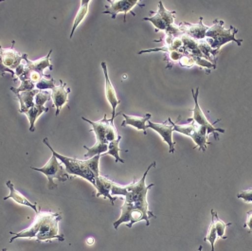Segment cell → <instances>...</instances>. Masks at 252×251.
Listing matches in <instances>:
<instances>
[{"instance_id":"cell-1","label":"cell","mask_w":252,"mask_h":251,"mask_svg":"<svg viewBox=\"0 0 252 251\" xmlns=\"http://www.w3.org/2000/svg\"><path fill=\"white\" fill-rule=\"evenodd\" d=\"M156 166V162L152 163L142 178L134 182L128 186H120L117 183H114L111 188V195H123L125 196V204L122 207V215L119 220L114 222L115 229H118L120 225L126 223L128 227H132L133 225L141 220L146 221V225H150L149 219L151 217H156V215L149 211V205L147 202V192L155 186V184H150L146 186L145 178L148 175L150 169Z\"/></svg>"},{"instance_id":"cell-2","label":"cell","mask_w":252,"mask_h":251,"mask_svg":"<svg viewBox=\"0 0 252 251\" xmlns=\"http://www.w3.org/2000/svg\"><path fill=\"white\" fill-rule=\"evenodd\" d=\"M238 32V30L233 26H230V30L224 29V21L216 19L214 21V25L209 27L206 37L207 42L210 44L211 48L215 52L219 53L220 48L230 41H234L238 46L242 45V40L235 38V34Z\"/></svg>"},{"instance_id":"cell-3","label":"cell","mask_w":252,"mask_h":251,"mask_svg":"<svg viewBox=\"0 0 252 251\" xmlns=\"http://www.w3.org/2000/svg\"><path fill=\"white\" fill-rule=\"evenodd\" d=\"M44 143L51 149L52 152V155H54L58 160H60L62 163L64 165L65 171L68 175L71 176H80L83 177L85 179H87L89 181L93 186H95V182H96V176L91 172V170L89 167L86 165L85 161L83 160H79L77 158H72V157H63L62 155L58 154L57 152L52 149L51 144L49 143L48 138H44Z\"/></svg>"},{"instance_id":"cell-4","label":"cell","mask_w":252,"mask_h":251,"mask_svg":"<svg viewBox=\"0 0 252 251\" xmlns=\"http://www.w3.org/2000/svg\"><path fill=\"white\" fill-rule=\"evenodd\" d=\"M61 219L62 216L60 214L44 212V217L35 237L38 243L53 239H57L59 241L64 240L63 234H59V222L61 221Z\"/></svg>"},{"instance_id":"cell-5","label":"cell","mask_w":252,"mask_h":251,"mask_svg":"<svg viewBox=\"0 0 252 251\" xmlns=\"http://www.w3.org/2000/svg\"><path fill=\"white\" fill-rule=\"evenodd\" d=\"M168 121L174 126V131L190 137L202 152H206L207 145L212 144L211 142H208V130L205 126H198L194 121H191L190 119H188V122L190 124L187 126H178L173 123L170 118Z\"/></svg>"},{"instance_id":"cell-6","label":"cell","mask_w":252,"mask_h":251,"mask_svg":"<svg viewBox=\"0 0 252 251\" xmlns=\"http://www.w3.org/2000/svg\"><path fill=\"white\" fill-rule=\"evenodd\" d=\"M31 169L40 172L48 177L50 189L56 188L54 179H58L60 182H65L66 180H68L70 178L69 175L66 173L65 168L63 167V164L60 163L58 161V158L54 155H52L51 159L44 167H42V168L31 167Z\"/></svg>"},{"instance_id":"cell-7","label":"cell","mask_w":252,"mask_h":251,"mask_svg":"<svg viewBox=\"0 0 252 251\" xmlns=\"http://www.w3.org/2000/svg\"><path fill=\"white\" fill-rule=\"evenodd\" d=\"M109 5L105 6L106 10L102 12V14H111L112 19H115L119 13H123L125 14L124 21L126 22V15L128 13H131L133 16L136 14L133 12V9L136 6L143 7L144 5L139 4L140 0H106Z\"/></svg>"},{"instance_id":"cell-8","label":"cell","mask_w":252,"mask_h":251,"mask_svg":"<svg viewBox=\"0 0 252 251\" xmlns=\"http://www.w3.org/2000/svg\"><path fill=\"white\" fill-rule=\"evenodd\" d=\"M191 95H192V98L194 100V108L192 109L193 116H192V118L190 120L194 121L198 126H205L207 128V130H208V135L209 134H214L215 139L218 140L219 137H218L216 132L225 133V130L224 129H220V128H215V126L209 122V120L207 119L205 114L203 113V111H202V109L200 108V106H199V103H198L199 88H197L195 92H194V90L191 89Z\"/></svg>"},{"instance_id":"cell-9","label":"cell","mask_w":252,"mask_h":251,"mask_svg":"<svg viewBox=\"0 0 252 251\" xmlns=\"http://www.w3.org/2000/svg\"><path fill=\"white\" fill-rule=\"evenodd\" d=\"M147 128H151L154 131H156L159 136L163 138L164 141L169 145V151L171 154L175 153V145L176 142L173 140V132H174V126L167 120L163 124H154L151 121H148Z\"/></svg>"},{"instance_id":"cell-10","label":"cell","mask_w":252,"mask_h":251,"mask_svg":"<svg viewBox=\"0 0 252 251\" xmlns=\"http://www.w3.org/2000/svg\"><path fill=\"white\" fill-rule=\"evenodd\" d=\"M203 17H200L198 24H189L187 22L180 23L178 27L180 31L183 32V34L188 35L189 37L192 38L194 40L200 41L206 38V33L209 29V27L203 25Z\"/></svg>"},{"instance_id":"cell-11","label":"cell","mask_w":252,"mask_h":251,"mask_svg":"<svg viewBox=\"0 0 252 251\" xmlns=\"http://www.w3.org/2000/svg\"><path fill=\"white\" fill-rule=\"evenodd\" d=\"M65 87L66 84L63 83V81H60V86L51 89V99L53 100V104L56 108V116L59 115L62 107L68 101V94L70 93V88L66 89Z\"/></svg>"},{"instance_id":"cell-12","label":"cell","mask_w":252,"mask_h":251,"mask_svg":"<svg viewBox=\"0 0 252 251\" xmlns=\"http://www.w3.org/2000/svg\"><path fill=\"white\" fill-rule=\"evenodd\" d=\"M13 45L14 42H13V47L11 49H2L0 45V55L4 65L14 70L22 63L21 62L24 60L26 54H19L17 51L13 50Z\"/></svg>"},{"instance_id":"cell-13","label":"cell","mask_w":252,"mask_h":251,"mask_svg":"<svg viewBox=\"0 0 252 251\" xmlns=\"http://www.w3.org/2000/svg\"><path fill=\"white\" fill-rule=\"evenodd\" d=\"M101 67L104 73V77H105V95H106V99L108 100V102L110 103V105L112 106V117H116L118 115H121L120 113L116 114V107L118 106V104L121 103V100L118 99L116 90L114 88L113 85L109 79L108 76V71H107V65L105 62H101Z\"/></svg>"},{"instance_id":"cell-14","label":"cell","mask_w":252,"mask_h":251,"mask_svg":"<svg viewBox=\"0 0 252 251\" xmlns=\"http://www.w3.org/2000/svg\"><path fill=\"white\" fill-rule=\"evenodd\" d=\"M114 182L110 180L106 176H102L100 175L98 177H96V182H95V188L97 189V197L103 196L104 198H108L111 201V204L114 205V202L116 200V197L111 195V188L113 186Z\"/></svg>"},{"instance_id":"cell-15","label":"cell","mask_w":252,"mask_h":251,"mask_svg":"<svg viewBox=\"0 0 252 251\" xmlns=\"http://www.w3.org/2000/svg\"><path fill=\"white\" fill-rule=\"evenodd\" d=\"M43 217H44V212H41L39 211L37 214H36V217H35V220L33 222V224L32 225L31 227L24 229L20 232H13L11 231L10 233L13 235V237L11 238L10 240V243L13 242L15 239L18 238H35L36 237V234H37L38 231H39V228L41 226V223H42V220H43Z\"/></svg>"},{"instance_id":"cell-16","label":"cell","mask_w":252,"mask_h":251,"mask_svg":"<svg viewBox=\"0 0 252 251\" xmlns=\"http://www.w3.org/2000/svg\"><path fill=\"white\" fill-rule=\"evenodd\" d=\"M83 121H86L87 123H89L90 126H92V131L95 133L96 135V143H101V144H108V141L105 138V133H106V128L108 126L109 120H107L106 114L103 116V119L99 121V122H92L89 121L86 118H82Z\"/></svg>"},{"instance_id":"cell-17","label":"cell","mask_w":252,"mask_h":251,"mask_svg":"<svg viewBox=\"0 0 252 251\" xmlns=\"http://www.w3.org/2000/svg\"><path fill=\"white\" fill-rule=\"evenodd\" d=\"M38 92H39V89L35 88L33 90H28V91L14 93L16 99L20 102V109H19L20 113H24L26 110H28L35 105L34 97Z\"/></svg>"},{"instance_id":"cell-18","label":"cell","mask_w":252,"mask_h":251,"mask_svg":"<svg viewBox=\"0 0 252 251\" xmlns=\"http://www.w3.org/2000/svg\"><path fill=\"white\" fill-rule=\"evenodd\" d=\"M121 115L125 118V121L123 122L122 126H130L137 128L138 130H142L144 132V134L146 135V129L147 126L146 123H148V121L151 119V114H146L144 117H136V116H128L126 114L121 113Z\"/></svg>"},{"instance_id":"cell-19","label":"cell","mask_w":252,"mask_h":251,"mask_svg":"<svg viewBox=\"0 0 252 251\" xmlns=\"http://www.w3.org/2000/svg\"><path fill=\"white\" fill-rule=\"evenodd\" d=\"M52 53V50H50L49 54L46 57H43L41 59L37 60L36 62H32L28 59V55L26 54L25 58V67L28 70H34L37 71L39 73L44 74V70L49 67L51 70L53 69V65L51 63V54Z\"/></svg>"},{"instance_id":"cell-20","label":"cell","mask_w":252,"mask_h":251,"mask_svg":"<svg viewBox=\"0 0 252 251\" xmlns=\"http://www.w3.org/2000/svg\"><path fill=\"white\" fill-rule=\"evenodd\" d=\"M6 185H7L8 188L10 189V194H9L8 196H5V197H4V200H7V199L12 198V199H13L15 202H17L18 204L25 205V206H28V207L32 208V209L37 214L38 212H39V211H37V204H32V203H31L30 200L27 199L22 193H20L19 191H17V190L14 188V185H13V183H12L10 180L6 182Z\"/></svg>"},{"instance_id":"cell-21","label":"cell","mask_w":252,"mask_h":251,"mask_svg":"<svg viewBox=\"0 0 252 251\" xmlns=\"http://www.w3.org/2000/svg\"><path fill=\"white\" fill-rule=\"evenodd\" d=\"M49 111V108L48 107H45V106H40V105H34L33 107L26 110L25 112L23 114H25L26 116L28 117L29 119V122H30V131L31 132H34L35 130V122L37 121L38 118L45 112H48Z\"/></svg>"},{"instance_id":"cell-22","label":"cell","mask_w":252,"mask_h":251,"mask_svg":"<svg viewBox=\"0 0 252 251\" xmlns=\"http://www.w3.org/2000/svg\"><path fill=\"white\" fill-rule=\"evenodd\" d=\"M212 221L215 224V228L217 230L218 237L221 239H227V236H226V228H227V226L232 225V223H227V224L224 223L222 220L219 219L217 213L215 212L214 210H212Z\"/></svg>"},{"instance_id":"cell-23","label":"cell","mask_w":252,"mask_h":251,"mask_svg":"<svg viewBox=\"0 0 252 251\" xmlns=\"http://www.w3.org/2000/svg\"><path fill=\"white\" fill-rule=\"evenodd\" d=\"M158 13H159V15L163 19L164 22L169 27V30L166 31V32H168L172 29V27L175 25V14H176V12L167 11L164 7L163 3L161 1H159L158 2Z\"/></svg>"},{"instance_id":"cell-24","label":"cell","mask_w":252,"mask_h":251,"mask_svg":"<svg viewBox=\"0 0 252 251\" xmlns=\"http://www.w3.org/2000/svg\"><path fill=\"white\" fill-rule=\"evenodd\" d=\"M121 139H122V136H119L117 139H115L113 141H111V142H109L108 143V150L106 153H104V154H102L101 156H107V155H109V156H112L115 157V159H116V162H122V163H125V160L124 159H122L121 157H120V146H119V144H120V141H121Z\"/></svg>"},{"instance_id":"cell-25","label":"cell","mask_w":252,"mask_h":251,"mask_svg":"<svg viewBox=\"0 0 252 251\" xmlns=\"http://www.w3.org/2000/svg\"><path fill=\"white\" fill-rule=\"evenodd\" d=\"M150 13L154 14L151 17H144L143 20L144 21H150L153 25L156 27V31L158 32V31H164L165 32L169 30V27L167 26V24L164 22L163 19L161 18V16L159 15L158 13H153L150 12Z\"/></svg>"},{"instance_id":"cell-26","label":"cell","mask_w":252,"mask_h":251,"mask_svg":"<svg viewBox=\"0 0 252 251\" xmlns=\"http://www.w3.org/2000/svg\"><path fill=\"white\" fill-rule=\"evenodd\" d=\"M84 148L88 151V153L85 155L86 157H93L97 155H102L104 153H106L108 150V144H101V143H95L94 146L92 147H88V146H84Z\"/></svg>"},{"instance_id":"cell-27","label":"cell","mask_w":252,"mask_h":251,"mask_svg":"<svg viewBox=\"0 0 252 251\" xmlns=\"http://www.w3.org/2000/svg\"><path fill=\"white\" fill-rule=\"evenodd\" d=\"M89 5L80 6V9H79V11H78V13H77L75 19H74V22H73L71 33H70V35H69L70 39L73 37V34H74V32H75L76 28L81 24V22H82V21L85 19V17L87 16L88 12H89Z\"/></svg>"},{"instance_id":"cell-28","label":"cell","mask_w":252,"mask_h":251,"mask_svg":"<svg viewBox=\"0 0 252 251\" xmlns=\"http://www.w3.org/2000/svg\"><path fill=\"white\" fill-rule=\"evenodd\" d=\"M56 87L55 81L51 76H44L37 84L35 85V88L39 90H47V89H52Z\"/></svg>"},{"instance_id":"cell-29","label":"cell","mask_w":252,"mask_h":251,"mask_svg":"<svg viewBox=\"0 0 252 251\" xmlns=\"http://www.w3.org/2000/svg\"><path fill=\"white\" fill-rule=\"evenodd\" d=\"M101 155H97L93 157H90L89 159L85 160V163L91 170V172L95 175L96 177L100 176V171H99V160L101 157Z\"/></svg>"},{"instance_id":"cell-30","label":"cell","mask_w":252,"mask_h":251,"mask_svg":"<svg viewBox=\"0 0 252 251\" xmlns=\"http://www.w3.org/2000/svg\"><path fill=\"white\" fill-rule=\"evenodd\" d=\"M116 117H112L110 120H109V123H108V126L106 128V133H105V138L106 140L109 142L113 141L115 139H117L119 135H118V132H117V129L114 126V119Z\"/></svg>"},{"instance_id":"cell-31","label":"cell","mask_w":252,"mask_h":251,"mask_svg":"<svg viewBox=\"0 0 252 251\" xmlns=\"http://www.w3.org/2000/svg\"><path fill=\"white\" fill-rule=\"evenodd\" d=\"M51 99V93L46 90H39L34 97V102L36 105L44 106V104Z\"/></svg>"},{"instance_id":"cell-32","label":"cell","mask_w":252,"mask_h":251,"mask_svg":"<svg viewBox=\"0 0 252 251\" xmlns=\"http://www.w3.org/2000/svg\"><path fill=\"white\" fill-rule=\"evenodd\" d=\"M217 237H218V235H217V230H216V228H215L214 222L212 221V224H211V226L209 227L208 234H207L206 238L204 239V241L210 242L211 247H212V251H215V243Z\"/></svg>"},{"instance_id":"cell-33","label":"cell","mask_w":252,"mask_h":251,"mask_svg":"<svg viewBox=\"0 0 252 251\" xmlns=\"http://www.w3.org/2000/svg\"><path fill=\"white\" fill-rule=\"evenodd\" d=\"M35 84H33L31 80H25L21 82L20 87L17 88H12V91L13 93H18V92H22V91H28V90H33L35 89Z\"/></svg>"},{"instance_id":"cell-34","label":"cell","mask_w":252,"mask_h":251,"mask_svg":"<svg viewBox=\"0 0 252 251\" xmlns=\"http://www.w3.org/2000/svg\"><path fill=\"white\" fill-rule=\"evenodd\" d=\"M237 198L243 199L247 203H252V188H249L245 191L240 192L237 195Z\"/></svg>"},{"instance_id":"cell-35","label":"cell","mask_w":252,"mask_h":251,"mask_svg":"<svg viewBox=\"0 0 252 251\" xmlns=\"http://www.w3.org/2000/svg\"><path fill=\"white\" fill-rule=\"evenodd\" d=\"M6 72H10L13 75V80H15V71L13 69H11V68L4 65V63L2 62V59H1V55H0V76L1 77L4 76Z\"/></svg>"},{"instance_id":"cell-36","label":"cell","mask_w":252,"mask_h":251,"mask_svg":"<svg viewBox=\"0 0 252 251\" xmlns=\"http://www.w3.org/2000/svg\"><path fill=\"white\" fill-rule=\"evenodd\" d=\"M245 227H249L250 231L252 233V210L247 214V221L245 224Z\"/></svg>"},{"instance_id":"cell-37","label":"cell","mask_w":252,"mask_h":251,"mask_svg":"<svg viewBox=\"0 0 252 251\" xmlns=\"http://www.w3.org/2000/svg\"><path fill=\"white\" fill-rule=\"evenodd\" d=\"M90 0H81V6H85V5H89Z\"/></svg>"},{"instance_id":"cell-38","label":"cell","mask_w":252,"mask_h":251,"mask_svg":"<svg viewBox=\"0 0 252 251\" xmlns=\"http://www.w3.org/2000/svg\"><path fill=\"white\" fill-rule=\"evenodd\" d=\"M87 242H88V244H89V245H93V244H94V239L89 238L87 240Z\"/></svg>"},{"instance_id":"cell-39","label":"cell","mask_w":252,"mask_h":251,"mask_svg":"<svg viewBox=\"0 0 252 251\" xmlns=\"http://www.w3.org/2000/svg\"><path fill=\"white\" fill-rule=\"evenodd\" d=\"M202 251V247H200V248H199V251Z\"/></svg>"},{"instance_id":"cell-40","label":"cell","mask_w":252,"mask_h":251,"mask_svg":"<svg viewBox=\"0 0 252 251\" xmlns=\"http://www.w3.org/2000/svg\"><path fill=\"white\" fill-rule=\"evenodd\" d=\"M2 251H7V250H5V249H3V250H2Z\"/></svg>"},{"instance_id":"cell-41","label":"cell","mask_w":252,"mask_h":251,"mask_svg":"<svg viewBox=\"0 0 252 251\" xmlns=\"http://www.w3.org/2000/svg\"><path fill=\"white\" fill-rule=\"evenodd\" d=\"M2 1H5V0H0V2H2Z\"/></svg>"}]
</instances>
